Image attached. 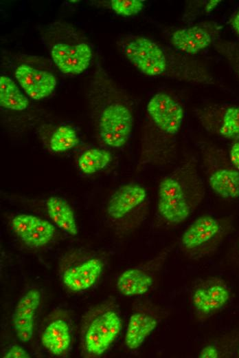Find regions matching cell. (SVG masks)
Segmentation results:
<instances>
[{
	"label": "cell",
	"instance_id": "obj_1",
	"mask_svg": "<svg viewBox=\"0 0 239 358\" xmlns=\"http://www.w3.org/2000/svg\"><path fill=\"white\" fill-rule=\"evenodd\" d=\"M205 193L204 182L196 164L185 162L159 182L158 213L170 224L182 223L203 200Z\"/></svg>",
	"mask_w": 239,
	"mask_h": 358
},
{
	"label": "cell",
	"instance_id": "obj_2",
	"mask_svg": "<svg viewBox=\"0 0 239 358\" xmlns=\"http://www.w3.org/2000/svg\"><path fill=\"white\" fill-rule=\"evenodd\" d=\"M148 204L146 188L137 182H128L119 187L111 195L106 213L120 230L128 231L141 223Z\"/></svg>",
	"mask_w": 239,
	"mask_h": 358
},
{
	"label": "cell",
	"instance_id": "obj_3",
	"mask_svg": "<svg viewBox=\"0 0 239 358\" xmlns=\"http://www.w3.org/2000/svg\"><path fill=\"white\" fill-rule=\"evenodd\" d=\"M122 330V320L113 310L97 307L84 317L81 330L84 350L90 355H102Z\"/></svg>",
	"mask_w": 239,
	"mask_h": 358
},
{
	"label": "cell",
	"instance_id": "obj_4",
	"mask_svg": "<svg viewBox=\"0 0 239 358\" xmlns=\"http://www.w3.org/2000/svg\"><path fill=\"white\" fill-rule=\"evenodd\" d=\"M98 134L111 148H120L128 140L133 126V116L125 104L115 101L102 107L97 118Z\"/></svg>",
	"mask_w": 239,
	"mask_h": 358
},
{
	"label": "cell",
	"instance_id": "obj_5",
	"mask_svg": "<svg viewBox=\"0 0 239 358\" xmlns=\"http://www.w3.org/2000/svg\"><path fill=\"white\" fill-rule=\"evenodd\" d=\"M223 233L224 227L220 220L203 215L196 218L186 228L181 238V245L191 256H203L213 251Z\"/></svg>",
	"mask_w": 239,
	"mask_h": 358
},
{
	"label": "cell",
	"instance_id": "obj_6",
	"mask_svg": "<svg viewBox=\"0 0 239 358\" xmlns=\"http://www.w3.org/2000/svg\"><path fill=\"white\" fill-rule=\"evenodd\" d=\"M125 54L130 62L141 73L155 76L163 74L167 67L166 56L154 41L137 37L127 43Z\"/></svg>",
	"mask_w": 239,
	"mask_h": 358
},
{
	"label": "cell",
	"instance_id": "obj_7",
	"mask_svg": "<svg viewBox=\"0 0 239 358\" xmlns=\"http://www.w3.org/2000/svg\"><path fill=\"white\" fill-rule=\"evenodd\" d=\"M151 123L171 136H176L181 127L184 110L182 106L167 94H155L147 105Z\"/></svg>",
	"mask_w": 239,
	"mask_h": 358
},
{
	"label": "cell",
	"instance_id": "obj_8",
	"mask_svg": "<svg viewBox=\"0 0 239 358\" xmlns=\"http://www.w3.org/2000/svg\"><path fill=\"white\" fill-rule=\"evenodd\" d=\"M11 228L16 235L28 247L41 248L54 238V224L40 217L21 213L11 220Z\"/></svg>",
	"mask_w": 239,
	"mask_h": 358
},
{
	"label": "cell",
	"instance_id": "obj_9",
	"mask_svg": "<svg viewBox=\"0 0 239 358\" xmlns=\"http://www.w3.org/2000/svg\"><path fill=\"white\" fill-rule=\"evenodd\" d=\"M51 56L58 70L65 74H79L90 64L92 51L89 45L57 43L51 50Z\"/></svg>",
	"mask_w": 239,
	"mask_h": 358
},
{
	"label": "cell",
	"instance_id": "obj_10",
	"mask_svg": "<svg viewBox=\"0 0 239 358\" xmlns=\"http://www.w3.org/2000/svg\"><path fill=\"white\" fill-rule=\"evenodd\" d=\"M203 169L209 185L216 194L226 199L239 197V171L234 167L225 166L207 158Z\"/></svg>",
	"mask_w": 239,
	"mask_h": 358
},
{
	"label": "cell",
	"instance_id": "obj_11",
	"mask_svg": "<svg viewBox=\"0 0 239 358\" xmlns=\"http://www.w3.org/2000/svg\"><path fill=\"white\" fill-rule=\"evenodd\" d=\"M14 75L22 89L34 100L49 96L57 84L56 78L52 73L28 65L18 66Z\"/></svg>",
	"mask_w": 239,
	"mask_h": 358
},
{
	"label": "cell",
	"instance_id": "obj_12",
	"mask_svg": "<svg viewBox=\"0 0 239 358\" xmlns=\"http://www.w3.org/2000/svg\"><path fill=\"white\" fill-rule=\"evenodd\" d=\"M41 299V293L37 288L30 289L20 298L14 310L13 327L22 342H27L32 337L35 315Z\"/></svg>",
	"mask_w": 239,
	"mask_h": 358
},
{
	"label": "cell",
	"instance_id": "obj_13",
	"mask_svg": "<svg viewBox=\"0 0 239 358\" xmlns=\"http://www.w3.org/2000/svg\"><path fill=\"white\" fill-rule=\"evenodd\" d=\"M102 268L103 263L100 259L89 258L65 270L62 282L72 291H84L95 284Z\"/></svg>",
	"mask_w": 239,
	"mask_h": 358
},
{
	"label": "cell",
	"instance_id": "obj_14",
	"mask_svg": "<svg viewBox=\"0 0 239 358\" xmlns=\"http://www.w3.org/2000/svg\"><path fill=\"white\" fill-rule=\"evenodd\" d=\"M229 297L226 287L214 284L197 288L192 295V303L196 310L207 315L221 308L227 304Z\"/></svg>",
	"mask_w": 239,
	"mask_h": 358
},
{
	"label": "cell",
	"instance_id": "obj_15",
	"mask_svg": "<svg viewBox=\"0 0 239 358\" xmlns=\"http://www.w3.org/2000/svg\"><path fill=\"white\" fill-rule=\"evenodd\" d=\"M211 36L198 26L185 28L173 32L171 41L178 50L190 54H196L208 47Z\"/></svg>",
	"mask_w": 239,
	"mask_h": 358
},
{
	"label": "cell",
	"instance_id": "obj_16",
	"mask_svg": "<svg viewBox=\"0 0 239 358\" xmlns=\"http://www.w3.org/2000/svg\"><path fill=\"white\" fill-rule=\"evenodd\" d=\"M46 209L49 218L60 229L73 236L78 234L74 211L66 199L52 196L46 201Z\"/></svg>",
	"mask_w": 239,
	"mask_h": 358
},
{
	"label": "cell",
	"instance_id": "obj_17",
	"mask_svg": "<svg viewBox=\"0 0 239 358\" xmlns=\"http://www.w3.org/2000/svg\"><path fill=\"white\" fill-rule=\"evenodd\" d=\"M157 320L147 314L133 313L129 318L125 344L131 350L138 348L157 326Z\"/></svg>",
	"mask_w": 239,
	"mask_h": 358
},
{
	"label": "cell",
	"instance_id": "obj_18",
	"mask_svg": "<svg viewBox=\"0 0 239 358\" xmlns=\"http://www.w3.org/2000/svg\"><path fill=\"white\" fill-rule=\"evenodd\" d=\"M43 346L50 353L60 355L65 353L71 344V335L67 323L62 319H56L45 328L42 336Z\"/></svg>",
	"mask_w": 239,
	"mask_h": 358
},
{
	"label": "cell",
	"instance_id": "obj_19",
	"mask_svg": "<svg viewBox=\"0 0 239 358\" xmlns=\"http://www.w3.org/2000/svg\"><path fill=\"white\" fill-rule=\"evenodd\" d=\"M153 280L144 271L133 268L124 271L117 280L118 291L125 296H137L146 293Z\"/></svg>",
	"mask_w": 239,
	"mask_h": 358
},
{
	"label": "cell",
	"instance_id": "obj_20",
	"mask_svg": "<svg viewBox=\"0 0 239 358\" xmlns=\"http://www.w3.org/2000/svg\"><path fill=\"white\" fill-rule=\"evenodd\" d=\"M0 105L14 111H23L29 105L28 98L10 77H0Z\"/></svg>",
	"mask_w": 239,
	"mask_h": 358
},
{
	"label": "cell",
	"instance_id": "obj_21",
	"mask_svg": "<svg viewBox=\"0 0 239 358\" xmlns=\"http://www.w3.org/2000/svg\"><path fill=\"white\" fill-rule=\"evenodd\" d=\"M112 160L111 153L104 149L92 148L84 151L78 159L81 172L91 175L106 167Z\"/></svg>",
	"mask_w": 239,
	"mask_h": 358
},
{
	"label": "cell",
	"instance_id": "obj_22",
	"mask_svg": "<svg viewBox=\"0 0 239 358\" xmlns=\"http://www.w3.org/2000/svg\"><path fill=\"white\" fill-rule=\"evenodd\" d=\"M80 139L76 130L69 125H60L52 134L49 140L50 149L60 153L76 147Z\"/></svg>",
	"mask_w": 239,
	"mask_h": 358
},
{
	"label": "cell",
	"instance_id": "obj_23",
	"mask_svg": "<svg viewBox=\"0 0 239 358\" xmlns=\"http://www.w3.org/2000/svg\"><path fill=\"white\" fill-rule=\"evenodd\" d=\"M218 132L226 138L239 137V106L229 107L225 111Z\"/></svg>",
	"mask_w": 239,
	"mask_h": 358
},
{
	"label": "cell",
	"instance_id": "obj_24",
	"mask_svg": "<svg viewBox=\"0 0 239 358\" xmlns=\"http://www.w3.org/2000/svg\"><path fill=\"white\" fill-rule=\"evenodd\" d=\"M112 10L119 15L132 16L137 14L144 8V1L141 0H112Z\"/></svg>",
	"mask_w": 239,
	"mask_h": 358
},
{
	"label": "cell",
	"instance_id": "obj_25",
	"mask_svg": "<svg viewBox=\"0 0 239 358\" xmlns=\"http://www.w3.org/2000/svg\"><path fill=\"white\" fill-rule=\"evenodd\" d=\"M5 358H30L29 353L21 346L12 345L9 350L5 353Z\"/></svg>",
	"mask_w": 239,
	"mask_h": 358
},
{
	"label": "cell",
	"instance_id": "obj_26",
	"mask_svg": "<svg viewBox=\"0 0 239 358\" xmlns=\"http://www.w3.org/2000/svg\"><path fill=\"white\" fill-rule=\"evenodd\" d=\"M219 352L218 349L213 345H207L201 350L198 357L200 358H217Z\"/></svg>",
	"mask_w": 239,
	"mask_h": 358
},
{
	"label": "cell",
	"instance_id": "obj_27",
	"mask_svg": "<svg viewBox=\"0 0 239 358\" xmlns=\"http://www.w3.org/2000/svg\"><path fill=\"white\" fill-rule=\"evenodd\" d=\"M229 160L232 165L239 171V142L231 146L229 151Z\"/></svg>",
	"mask_w": 239,
	"mask_h": 358
},
{
	"label": "cell",
	"instance_id": "obj_28",
	"mask_svg": "<svg viewBox=\"0 0 239 358\" xmlns=\"http://www.w3.org/2000/svg\"><path fill=\"white\" fill-rule=\"evenodd\" d=\"M220 2V0H212L209 1V3L206 6V12H210L212 10H213Z\"/></svg>",
	"mask_w": 239,
	"mask_h": 358
},
{
	"label": "cell",
	"instance_id": "obj_29",
	"mask_svg": "<svg viewBox=\"0 0 239 358\" xmlns=\"http://www.w3.org/2000/svg\"><path fill=\"white\" fill-rule=\"evenodd\" d=\"M232 26L237 34L239 35V10L233 19Z\"/></svg>",
	"mask_w": 239,
	"mask_h": 358
},
{
	"label": "cell",
	"instance_id": "obj_30",
	"mask_svg": "<svg viewBox=\"0 0 239 358\" xmlns=\"http://www.w3.org/2000/svg\"><path fill=\"white\" fill-rule=\"evenodd\" d=\"M238 356H239V349H238Z\"/></svg>",
	"mask_w": 239,
	"mask_h": 358
}]
</instances>
